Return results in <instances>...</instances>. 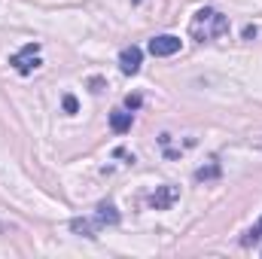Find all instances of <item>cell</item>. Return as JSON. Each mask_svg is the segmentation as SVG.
Instances as JSON below:
<instances>
[{
    "instance_id": "30bf717a",
    "label": "cell",
    "mask_w": 262,
    "mask_h": 259,
    "mask_svg": "<svg viewBox=\"0 0 262 259\" xmlns=\"http://www.w3.org/2000/svg\"><path fill=\"white\" fill-rule=\"evenodd\" d=\"M213 177H220V165H216V162H210L207 168L195 171V180H213Z\"/></svg>"
},
{
    "instance_id": "ba28073f",
    "label": "cell",
    "mask_w": 262,
    "mask_h": 259,
    "mask_svg": "<svg viewBox=\"0 0 262 259\" xmlns=\"http://www.w3.org/2000/svg\"><path fill=\"white\" fill-rule=\"evenodd\" d=\"M70 229H73L76 235H85V238H95V232H98L101 226H98L95 220H79V217H76V220H70Z\"/></svg>"
},
{
    "instance_id": "3957f363",
    "label": "cell",
    "mask_w": 262,
    "mask_h": 259,
    "mask_svg": "<svg viewBox=\"0 0 262 259\" xmlns=\"http://www.w3.org/2000/svg\"><path fill=\"white\" fill-rule=\"evenodd\" d=\"M180 46H183L180 37H174V34H162V37H152V40H149V55H156V58H168V55H177Z\"/></svg>"
},
{
    "instance_id": "7a4b0ae2",
    "label": "cell",
    "mask_w": 262,
    "mask_h": 259,
    "mask_svg": "<svg viewBox=\"0 0 262 259\" xmlns=\"http://www.w3.org/2000/svg\"><path fill=\"white\" fill-rule=\"evenodd\" d=\"M9 64L15 67L21 76L34 73V70L40 67V43H28V46H21V49L9 58Z\"/></svg>"
},
{
    "instance_id": "52a82bcc",
    "label": "cell",
    "mask_w": 262,
    "mask_h": 259,
    "mask_svg": "<svg viewBox=\"0 0 262 259\" xmlns=\"http://www.w3.org/2000/svg\"><path fill=\"white\" fill-rule=\"evenodd\" d=\"M131 113H125V110H113L110 113V128L116 131V134H125V131H131Z\"/></svg>"
},
{
    "instance_id": "277c9868",
    "label": "cell",
    "mask_w": 262,
    "mask_h": 259,
    "mask_svg": "<svg viewBox=\"0 0 262 259\" xmlns=\"http://www.w3.org/2000/svg\"><path fill=\"white\" fill-rule=\"evenodd\" d=\"M140 61H143V52H140L137 46H125V49L119 52V70H122L125 76H134V73L140 70Z\"/></svg>"
},
{
    "instance_id": "5b68a950",
    "label": "cell",
    "mask_w": 262,
    "mask_h": 259,
    "mask_svg": "<svg viewBox=\"0 0 262 259\" xmlns=\"http://www.w3.org/2000/svg\"><path fill=\"white\" fill-rule=\"evenodd\" d=\"M177 198H180V189H177V186H159V189L152 192V198H149V207H152V210H168Z\"/></svg>"
},
{
    "instance_id": "8fae6325",
    "label": "cell",
    "mask_w": 262,
    "mask_h": 259,
    "mask_svg": "<svg viewBox=\"0 0 262 259\" xmlns=\"http://www.w3.org/2000/svg\"><path fill=\"white\" fill-rule=\"evenodd\" d=\"M76 110H79V104H76V98H73V95H64V113H70V116H73Z\"/></svg>"
},
{
    "instance_id": "9c48e42d",
    "label": "cell",
    "mask_w": 262,
    "mask_h": 259,
    "mask_svg": "<svg viewBox=\"0 0 262 259\" xmlns=\"http://www.w3.org/2000/svg\"><path fill=\"white\" fill-rule=\"evenodd\" d=\"M259 238H262V220L247 232V235H244V238H241V244H244V247H253V244H259Z\"/></svg>"
},
{
    "instance_id": "7c38bea8",
    "label": "cell",
    "mask_w": 262,
    "mask_h": 259,
    "mask_svg": "<svg viewBox=\"0 0 262 259\" xmlns=\"http://www.w3.org/2000/svg\"><path fill=\"white\" fill-rule=\"evenodd\" d=\"M125 104H128V110H137V107H140V95H128Z\"/></svg>"
},
{
    "instance_id": "4fadbf2b",
    "label": "cell",
    "mask_w": 262,
    "mask_h": 259,
    "mask_svg": "<svg viewBox=\"0 0 262 259\" xmlns=\"http://www.w3.org/2000/svg\"><path fill=\"white\" fill-rule=\"evenodd\" d=\"M134 3H140V0H134Z\"/></svg>"
},
{
    "instance_id": "8992f818",
    "label": "cell",
    "mask_w": 262,
    "mask_h": 259,
    "mask_svg": "<svg viewBox=\"0 0 262 259\" xmlns=\"http://www.w3.org/2000/svg\"><path fill=\"white\" fill-rule=\"evenodd\" d=\"M92 220H95V223H98L101 229H104V226H116V223H119V210H116V207H113L110 201H101Z\"/></svg>"
},
{
    "instance_id": "6da1fadb",
    "label": "cell",
    "mask_w": 262,
    "mask_h": 259,
    "mask_svg": "<svg viewBox=\"0 0 262 259\" xmlns=\"http://www.w3.org/2000/svg\"><path fill=\"white\" fill-rule=\"evenodd\" d=\"M229 34V18L220 12V9H210V6H201L192 21H189V37L198 43H210V40H220Z\"/></svg>"
}]
</instances>
